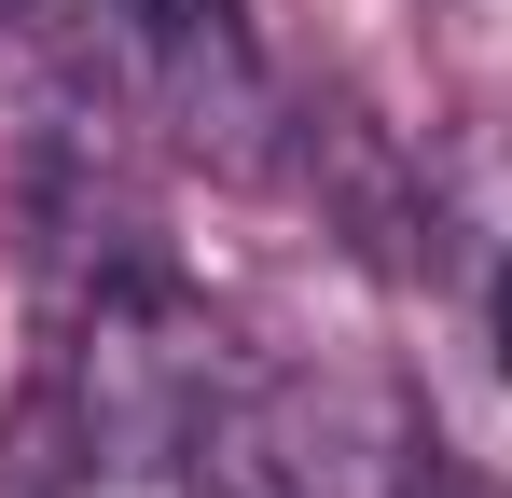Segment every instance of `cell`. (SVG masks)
Segmentation results:
<instances>
[{
    "label": "cell",
    "instance_id": "cell-1",
    "mask_svg": "<svg viewBox=\"0 0 512 498\" xmlns=\"http://www.w3.org/2000/svg\"><path fill=\"white\" fill-rule=\"evenodd\" d=\"M70 374H84V443L97 471H167L208 443V319L180 305L167 277H97V319L70 346Z\"/></svg>",
    "mask_w": 512,
    "mask_h": 498
},
{
    "label": "cell",
    "instance_id": "cell-2",
    "mask_svg": "<svg viewBox=\"0 0 512 498\" xmlns=\"http://www.w3.org/2000/svg\"><path fill=\"white\" fill-rule=\"evenodd\" d=\"M139 28H153L167 56H194V42H222V28H236V0H139Z\"/></svg>",
    "mask_w": 512,
    "mask_h": 498
},
{
    "label": "cell",
    "instance_id": "cell-3",
    "mask_svg": "<svg viewBox=\"0 0 512 498\" xmlns=\"http://www.w3.org/2000/svg\"><path fill=\"white\" fill-rule=\"evenodd\" d=\"M485 332H499V360H512V263H499V291H485Z\"/></svg>",
    "mask_w": 512,
    "mask_h": 498
}]
</instances>
